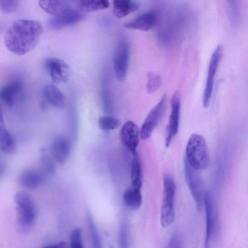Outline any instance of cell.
I'll use <instances>...</instances> for the list:
<instances>
[{
    "instance_id": "cell-1",
    "label": "cell",
    "mask_w": 248,
    "mask_h": 248,
    "mask_svg": "<svg viewBox=\"0 0 248 248\" xmlns=\"http://www.w3.org/2000/svg\"><path fill=\"white\" fill-rule=\"evenodd\" d=\"M43 33L39 22L20 19L14 21L7 29L4 36L7 48L16 55H24L37 46Z\"/></svg>"
},
{
    "instance_id": "cell-2",
    "label": "cell",
    "mask_w": 248,
    "mask_h": 248,
    "mask_svg": "<svg viewBox=\"0 0 248 248\" xmlns=\"http://www.w3.org/2000/svg\"><path fill=\"white\" fill-rule=\"evenodd\" d=\"M17 212V229L22 234L31 229L37 215V208L33 198L25 192H18L15 197Z\"/></svg>"
},
{
    "instance_id": "cell-3",
    "label": "cell",
    "mask_w": 248,
    "mask_h": 248,
    "mask_svg": "<svg viewBox=\"0 0 248 248\" xmlns=\"http://www.w3.org/2000/svg\"><path fill=\"white\" fill-rule=\"evenodd\" d=\"M185 159L197 170L208 167L209 156L205 139L202 135L193 134L189 137L186 146Z\"/></svg>"
},
{
    "instance_id": "cell-4",
    "label": "cell",
    "mask_w": 248,
    "mask_h": 248,
    "mask_svg": "<svg viewBox=\"0 0 248 248\" xmlns=\"http://www.w3.org/2000/svg\"><path fill=\"white\" fill-rule=\"evenodd\" d=\"M176 186L173 178L169 175L163 177V196L160 213V222L164 228L173 222L174 215V197Z\"/></svg>"
},
{
    "instance_id": "cell-5",
    "label": "cell",
    "mask_w": 248,
    "mask_h": 248,
    "mask_svg": "<svg viewBox=\"0 0 248 248\" xmlns=\"http://www.w3.org/2000/svg\"><path fill=\"white\" fill-rule=\"evenodd\" d=\"M130 58V47L127 39L122 36L119 39L113 57V66L117 79L122 81L126 77Z\"/></svg>"
},
{
    "instance_id": "cell-6",
    "label": "cell",
    "mask_w": 248,
    "mask_h": 248,
    "mask_svg": "<svg viewBox=\"0 0 248 248\" xmlns=\"http://www.w3.org/2000/svg\"><path fill=\"white\" fill-rule=\"evenodd\" d=\"M167 99L166 94H164L160 101L146 116L140 130V138L141 140H146L149 138L158 124L165 112Z\"/></svg>"
},
{
    "instance_id": "cell-7",
    "label": "cell",
    "mask_w": 248,
    "mask_h": 248,
    "mask_svg": "<svg viewBox=\"0 0 248 248\" xmlns=\"http://www.w3.org/2000/svg\"><path fill=\"white\" fill-rule=\"evenodd\" d=\"M197 170L192 168L185 159V173L186 183L195 201L197 209L200 210L204 202L205 192L202 179Z\"/></svg>"
},
{
    "instance_id": "cell-8",
    "label": "cell",
    "mask_w": 248,
    "mask_h": 248,
    "mask_svg": "<svg viewBox=\"0 0 248 248\" xmlns=\"http://www.w3.org/2000/svg\"><path fill=\"white\" fill-rule=\"evenodd\" d=\"M223 47L221 45H219L217 46L211 56L202 97V104L204 107H207L209 105L213 92L215 78L223 56Z\"/></svg>"
},
{
    "instance_id": "cell-9",
    "label": "cell",
    "mask_w": 248,
    "mask_h": 248,
    "mask_svg": "<svg viewBox=\"0 0 248 248\" xmlns=\"http://www.w3.org/2000/svg\"><path fill=\"white\" fill-rule=\"evenodd\" d=\"M180 94L176 91L172 95L171 99V112L169 123L167 127V137L165 145L168 147L172 140L177 134L179 125L180 115Z\"/></svg>"
},
{
    "instance_id": "cell-10",
    "label": "cell",
    "mask_w": 248,
    "mask_h": 248,
    "mask_svg": "<svg viewBox=\"0 0 248 248\" xmlns=\"http://www.w3.org/2000/svg\"><path fill=\"white\" fill-rule=\"evenodd\" d=\"M45 66L50 77L54 83H66L70 77V68L64 61L49 58L45 62Z\"/></svg>"
},
{
    "instance_id": "cell-11",
    "label": "cell",
    "mask_w": 248,
    "mask_h": 248,
    "mask_svg": "<svg viewBox=\"0 0 248 248\" xmlns=\"http://www.w3.org/2000/svg\"><path fill=\"white\" fill-rule=\"evenodd\" d=\"M120 134L122 142L126 149L133 155L137 153L140 138L137 125L132 121H127L123 125Z\"/></svg>"
},
{
    "instance_id": "cell-12",
    "label": "cell",
    "mask_w": 248,
    "mask_h": 248,
    "mask_svg": "<svg viewBox=\"0 0 248 248\" xmlns=\"http://www.w3.org/2000/svg\"><path fill=\"white\" fill-rule=\"evenodd\" d=\"M83 18L81 12L70 7L58 15L53 16L48 21L49 28L59 30L64 27L74 25Z\"/></svg>"
},
{
    "instance_id": "cell-13",
    "label": "cell",
    "mask_w": 248,
    "mask_h": 248,
    "mask_svg": "<svg viewBox=\"0 0 248 248\" xmlns=\"http://www.w3.org/2000/svg\"><path fill=\"white\" fill-rule=\"evenodd\" d=\"M158 16L154 10L146 12L135 18L124 23V26L127 29L141 31H148L157 24Z\"/></svg>"
},
{
    "instance_id": "cell-14",
    "label": "cell",
    "mask_w": 248,
    "mask_h": 248,
    "mask_svg": "<svg viewBox=\"0 0 248 248\" xmlns=\"http://www.w3.org/2000/svg\"><path fill=\"white\" fill-rule=\"evenodd\" d=\"M204 203L205 206L206 226L205 247H208L216 225V215L213 197L209 191L205 192Z\"/></svg>"
},
{
    "instance_id": "cell-15",
    "label": "cell",
    "mask_w": 248,
    "mask_h": 248,
    "mask_svg": "<svg viewBox=\"0 0 248 248\" xmlns=\"http://www.w3.org/2000/svg\"><path fill=\"white\" fill-rule=\"evenodd\" d=\"M22 89V83L16 79L4 85L0 89V99L8 107H11Z\"/></svg>"
},
{
    "instance_id": "cell-16",
    "label": "cell",
    "mask_w": 248,
    "mask_h": 248,
    "mask_svg": "<svg viewBox=\"0 0 248 248\" xmlns=\"http://www.w3.org/2000/svg\"><path fill=\"white\" fill-rule=\"evenodd\" d=\"M71 144L65 137L57 138L51 146V153L52 156L59 163L65 162L70 155Z\"/></svg>"
},
{
    "instance_id": "cell-17",
    "label": "cell",
    "mask_w": 248,
    "mask_h": 248,
    "mask_svg": "<svg viewBox=\"0 0 248 248\" xmlns=\"http://www.w3.org/2000/svg\"><path fill=\"white\" fill-rule=\"evenodd\" d=\"M44 179V175L40 171L33 169H28L20 174L18 182L24 188L34 189L42 185Z\"/></svg>"
},
{
    "instance_id": "cell-18",
    "label": "cell",
    "mask_w": 248,
    "mask_h": 248,
    "mask_svg": "<svg viewBox=\"0 0 248 248\" xmlns=\"http://www.w3.org/2000/svg\"><path fill=\"white\" fill-rule=\"evenodd\" d=\"M43 95L46 101L52 106L63 108L66 104V99L62 93L56 87L48 84L44 87Z\"/></svg>"
},
{
    "instance_id": "cell-19",
    "label": "cell",
    "mask_w": 248,
    "mask_h": 248,
    "mask_svg": "<svg viewBox=\"0 0 248 248\" xmlns=\"http://www.w3.org/2000/svg\"><path fill=\"white\" fill-rule=\"evenodd\" d=\"M73 0H38L40 7L46 13L55 16L70 7Z\"/></svg>"
},
{
    "instance_id": "cell-20",
    "label": "cell",
    "mask_w": 248,
    "mask_h": 248,
    "mask_svg": "<svg viewBox=\"0 0 248 248\" xmlns=\"http://www.w3.org/2000/svg\"><path fill=\"white\" fill-rule=\"evenodd\" d=\"M139 6L132 0H113V14L117 18H122L137 10Z\"/></svg>"
},
{
    "instance_id": "cell-21",
    "label": "cell",
    "mask_w": 248,
    "mask_h": 248,
    "mask_svg": "<svg viewBox=\"0 0 248 248\" xmlns=\"http://www.w3.org/2000/svg\"><path fill=\"white\" fill-rule=\"evenodd\" d=\"M125 205L132 209H137L142 203L141 188L131 187L125 190L123 194Z\"/></svg>"
},
{
    "instance_id": "cell-22",
    "label": "cell",
    "mask_w": 248,
    "mask_h": 248,
    "mask_svg": "<svg viewBox=\"0 0 248 248\" xmlns=\"http://www.w3.org/2000/svg\"><path fill=\"white\" fill-rule=\"evenodd\" d=\"M0 149L8 154H13L16 149V142L5 125H0Z\"/></svg>"
},
{
    "instance_id": "cell-23",
    "label": "cell",
    "mask_w": 248,
    "mask_h": 248,
    "mask_svg": "<svg viewBox=\"0 0 248 248\" xmlns=\"http://www.w3.org/2000/svg\"><path fill=\"white\" fill-rule=\"evenodd\" d=\"M133 155L131 170V186L141 188L142 183L141 165L138 153Z\"/></svg>"
},
{
    "instance_id": "cell-24",
    "label": "cell",
    "mask_w": 248,
    "mask_h": 248,
    "mask_svg": "<svg viewBox=\"0 0 248 248\" xmlns=\"http://www.w3.org/2000/svg\"><path fill=\"white\" fill-rule=\"evenodd\" d=\"M79 9L82 11L91 12L108 8V0H77Z\"/></svg>"
},
{
    "instance_id": "cell-25",
    "label": "cell",
    "mask_w": 248,
    "mask_h": 248,
    "mask_svg": "<svg viewBox=\"0 0 248 248\" xmlns=\"http://www.w3.org/2000/svg\"><path fill=\"white\" fill-rule=\"evenodd\" d=\"M98 123L99 128L105 131L114 130L121 125L120 121L111 116H103L99 117Z\"/></svg>"
},
{
    "instance_id": "cell-26",
    "label": "cell",
    "mask_w": 248,
    "mask_h": 248,
    "mask_svg": "<svg viewBox=\"0 0 248 248\" xmlns=\"http://www.w3.org/2000/svg\"><path fill=\"white\" fill-rule=\"evenodd\" d=\"M87 222L89 228L91 236L94 247L99 248L101 247V241L98 234L95 225L94 224L92 215L88 213L87 216Z\"/></svg>"
},
{
    "instance_id": "cell-27",
    "label": "cell",
    "mask_w": 248,
    "mask_h": 248,
    "mask_svg": "<svg viewBox=\"0 0 248 248\" xmlns=\"http://www.w3.org/2000/svg\"><path fill=\"white\" fill-rule=\"evenodd\" d=\"M148 81L146 85L147 91L151 93L155 92L161 86V79L159 76L154 73L149 72Z\"/></svg>"
},
{
    "instance_id": "cell-28",
    "label": "cell",
    "mask_w": 248,
    "mask_h": 248,
    "mask_svg": "<svg viewBox=\"0 0 248 248\" xmlns=\"http://www.w3.org/2000/svg\"><path fill=\"white\" fill-rule=\"evenodd\" d=\"M19 4V0H0V11L10 14L16 11Z\"/></svg>"
},
{
    "instance_id": "cell-29",
    "label": "cell",
    "mask_w": 248,
    "mask_h": 248,
    "mask_svg": "<svg viewBox=\"0 0 248 248\" xmlns=\"http://www.w3.org/2000/svg\"><path fill=\"white\" fill-rule=\"evenodd\" d=\"M81 230L76 228L72 232L70 236V245L72 248H83Z\"/></svg>"
},
{
    "instance_id": "cell-30",
    "label": "cell",
    "mask_w": 248,
    "mask_h": 248,
    "mask_svg": "<svg viewBox=\"0 0 248 248\" xmlns=\"http://www.w3.org/2000/svg\"><path fill=\"white\" fill-rule=\"evenodd\" d=\"M40 161L45 171L48 173H53L54 170L53 163L50 157L45 152H42L41 154Z\"/></svg>"
},
{
    "instance_id": "cell-31",
    "label": "cell",
    "mask_w": 248,
    "mask_h": 248,
    "mask_svg": "<svg viewBox=\"0 0 248 248\" xmlns=\"http://www.w3.org/2000/svg\"><path fill=\"white\" fill-rule=\"evenodd\" d=\"M127 232L125 223L123 222L120 230L119 236V243L122 248H126L127 247Z\"/></svg>"
},
{
    "instance_id": "cell-32",
    "label": "cell",
    "mask_w": 248,
    "mask_h": 248,
    "mask_svg": "<svg viewBox=\"0 0 248 248\" xmlns=\"http://www.w3.org/2000/svg\"><path fill=\"white\" fill-rule=\"evenodd\" d=\"M66 247V243L64 242H61L56 244L51 245L47 246L46 247L47 248H64Z\"/></svg>"
},
{
    "instance_id": "cell-33",
    "label": "cell",
    "mask_w": 248,
    "mask_h": 248,
    "mask_svg": "<svg viewBox=\"0 0 248 248\" xmlns=\"http://www.w3.org/2000/svg\"><path fill=\"white\" fill-rule=\"evenodd\" d=\"M4 117L2 109L0 104V125H4Z\"/></svg>"
},
{
    "instance_id": "cell-34",
    "label": "cell",
    "mask_w": 248,
    "mask_h": 248,
    "mask_svg": "<svg viewBox=\"0 0 248 248\" xmlns=\"http://www.w3.org/2000/svg\"><path fill=\"white\" fill-rule=\"evenodd\" d=\"M4 171V167L2 166H0V177Z\"/></svg>"
}]
</instances>
